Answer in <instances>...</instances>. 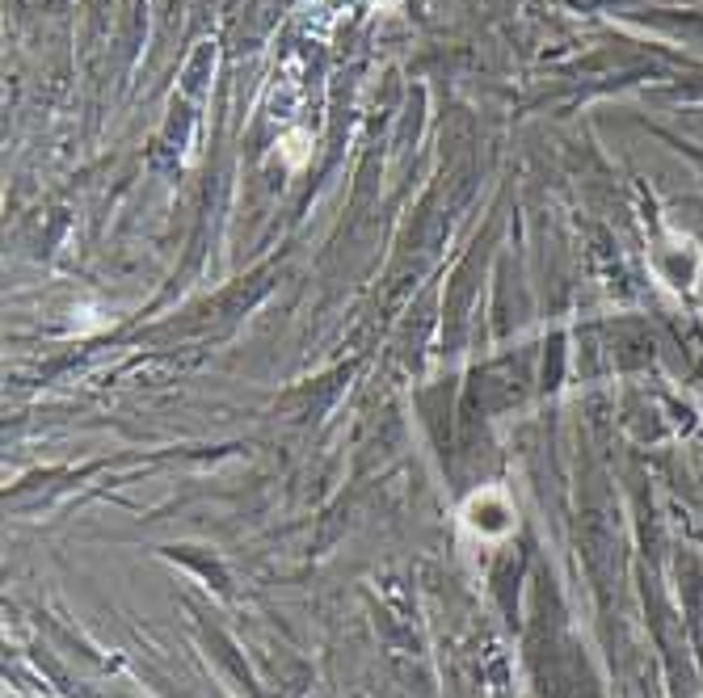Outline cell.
I'll return each instance as SVG.
<instances>
[{
    "instance_id": "cell-1",
    "label": "cell",
    "mask_w": 703,
    "mask_h": 698,
    "mask_svg": "<svg viewBox=\"0 0 703 698\" xmlns=\"http://www.w3.org/2000/svg\"><path fill=\"white\" fill-rule=\"evenodd\" d=\"M283 156H287L291 164H304V160H308V135H304V131H291V135L283 139Z\"/></svg>"
}]
</instances>
